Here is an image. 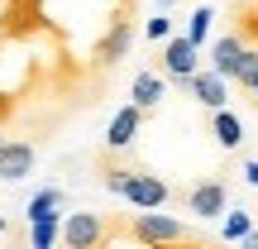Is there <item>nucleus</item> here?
Listing matches in <instances>:
<instances>
[{
    "label": "nucleus",
    "mask_w": 258,
    "mask_h": 249,
    "mask_svg": "<svg viewBox=\"0 0 258 249\" xmlns=\"http://www.w3.org/2000/svg\"><path fill=\"white\" fill-rule=\"evenodd\" d=\"M77 29L105 38L120 24L72 19V0H0V134L24 129L43 144L67 115L101 106L115 67Z\"/></svg>",
    "instance_id": "nucleus-1"
},
{
    "label": "nucleus",
    "mask_w": 258,
    "mask_h": 249,
    "mask_svg": "<svg viewBox=\"0 0 258 249\" xmlns=\"http://www.w3.org/2000/svg\"><path fill=\"white\" fill-rule=\"evenodd\" d=\"M129 235L134 244H206L211 235L191 230L186 221H177V216H158V206H134V221L120 230V221H115V240Z\"/></svg>",
    "instance_id": "nucleus-2"
},
{
    "label": "nucleus",
    "mask_w": 258,
    "mask_h": 249,
    "mask_svg": "<svg viewBox=\"0 0 258 249\" xmlns=\"http://www.w3.org/2000/svg\"><path fill=\"white\" fill-rule=\"evenodd\" d=\"M211 67H215L230 86H244V82H249V72L258 67V48L244 43V38L230 29V34H220V38L211 43Z\"/></svg>",
    "instance_id": "nucleus-3"
},
{
    "label": "nucleus",
    "mask_w": 258,
    "mask_h": 249,
    "mask_svg": "<svg viewBox=\"0 0 258 249\" xmlns=\"http://www.w3.org/2000/svg\"><path fill=\"white\" fill-rule=\"evenodd\" d=\"M172 202H182L196 221H220L225 206H230V182H225V177H196L191 187L172 192Z\"/></svg>",
    "instance_id": "nucleus-4"
},
{
    "label": "nucleus",
    "mask_w": 258,
    "mask_h": 249,
    "mask_svg": "<svg viewBox=\"0 0 258 249\" xmlns=\"http://www.w3.org/2000/svg\"><path fill=\"white\" fill-rule=\"evenodd\" d=\"M57 240H67V249H101L115 240V221L101 211H72L57 225Z\"/></svg>",
    "instance_id": "nucleus-5"
},
{
    "label": "nucleus",
    "mask_w": 258,
    "mask_h": 249,
    "mask_svg": "<svg viewBox=\"0 0 258 249\" xmlns=\"http://www.w3.org/2000/svg\"><path fill=\"white\" fill-rule=\"evenodd\" d=\"M120 196H124L129 206H167V202H172V187H167V182H163L158 173H148V168L139 163L134 173L124 177Z\"/></svg>",
    "instance_id": "nucleus-6"
},
{
    "label": "nucleus",
    "mask_w": 258,
    "mask_h": 249,
    "mask_svg": "<svg viewBox=\"0 0 258 249\" xmlns=\"http://www.w3.org/2000/svg\"><path fill=\"white\" fill-rule=\"evenodd\" d=\"M34 158H38V144L34 139H10L0 144V182H19V177L34 173Z\"/></svg>",
    "instance_id": "nucleus-7"
},
{
    "label": "nucleus",
    "mask_w": 258,
    "mask_h": 249,
    "mask_svg": "<svg viewBox=\"0 0 258 249\" xmlns=\"http://www.w3.org/2000/svg\"><path fill=\"white\" fill-rule=\"evenodd\" d=\"M182 91H191L196 101L206 106V111H220V106H230V82H225L220 72H191V77H182Z\"/></svg>",
    "instance_id": "nucleus-8"
},
{
    "label": "nucleus",
    "mask_w": 258,
    "mask_h": 249,
    "mask_svg": "<svg viewBox=\"0 0 258 249\" xmlns=\"http://www.w3.org/2000/svg\"><path fill=\"white\" fill-rule=\"evenodd\" d=\"M144 129V111H139L134 101L120 106V111L110 115V129H105V148H115V154H124L129 144H134V134Z\"/></svg>",
    "instance_id": "nucleus-9"
},
{
    "label": "nucleus",
    "mask_w": 258,
    "mask_h": 249,
    "mask_svg": "<svg viewBox=\"0 0 258 249\" xmlns=\"http://www.w3.org/2000/svg\"><path fill=\"white\" fill-rule=\"evenodd\" d=\"M196 63H201V48H196L191 38H167V48H163V72L172 77V82L191 77Z\"/></svg>",
    "instance_id": "nucleus-10"
},
{
    "label": "nucleus",
    "mask_w": 258,
    "mask_h": 249,
    "mask_svg": "<svg viewBox=\"0 0 258 249\" xmlns=\"http://www.w3.org/2000/svg\"><path fill=\"white\" fill-rule=\"evenodd\" d=\"M211 134H215V144H220L225 154H234V148L244 144V120L230 106H220V111H211Z\"/></svg>",
    "instance_id": "nucleus-11"
},
{
    "label": "nucleus",
    "mask_w": 258,
    "mask_h": 249,
    "mask_svg": "<svg viewBox=\"0 0 258 249\" xmlns=\"http://www.w3.org/2000/svg\"><path fill=\"white\" fill-rule=\"evenodd\" d=\"M62 187H43V192H34L29 196V206H24V221H62Z\"/></svg>",
    "instance_id": "nucleus-12"
},
{
    "label": "nucleus",
    "mask_w": 258,
    "mask_h": 249,
    "mask_svg": "<svg viewBox=\"0 0 258 249\" xmlns=\"http://www.w3.org/2000/svg\"><path fill=\"white\" fill-rule=\"evenodd\" d=\"M163 96H167V86H163V77H158V72H139L134 86H129V101H134L139 111H153V106H163Z\"/></svg>",
    "instance_id": "nucleus-13"
},
{
    "label": "nucleus",
    "mask_w": 258,
    "mask_h": 249,
    "mask_svg": "<svg viewBox=\"0 0 258 249\" xmlns=\"http://www.w3.org/2000/svg\"><path fill=\"white\" fill-rule=\"evenodd\" d=\"M57 225L62 221H29V244L34 249H53L57 244Z\"/></svg>",
    "instance_id": "nucleus-14"
},
{
    "label": "nucleus",
    "mask_w": 258,
    "mask_h": 249,
    "mask_svg": "<svg viewBox=\"0 0 258 249\" xmlns=\"http://www.w3.org/2000/svg\"><path fill=\"white\" fill-rule=\"evenodd\" d=\"M211 19H215V10H211V5H196V10H191V29H186V38H191L196 48H201V43H206V34H211Z\"/></svg>",
    "instance_id": "nucleus-15"
},
{
    "label": "nucleus",
    "mask_w": 258,
    "mask_h": 249,
    "mask_svg": "<svg viewBox=\"0 0 258 249\" xmlns=\"http://www.w3.org/2000/svg\"><path fill=\"white\" fill-rule=\"evenodd\" d=\"M249 230H253L249 211H230V216H225V230H220V240H244Z\"/></svg>",
    "instance_id": "nucleus-16"
},
{
    "label": "nucleus",
    "mask_w": 258,
    "mask_h": 249,
    "mask_svg": "<svg viewBox=\"0 0 258 249\" xmlns=\"http://www.w3.org/2000/svg\"><path fill=\"white\" fill-rule=\"evenodd\" d=\"M167 34H172V19H167V15H153V19H148V38H153V43H158V38H167Z\"/></svg>",
    "instance_id": "nucleus-17"
},
{
    "label": "nucleus",
    "mask_w": 258,
    "mask_h": 249,
    "mask_svg": "<svg viewBox=\"0 0 258 249\" xmlns=\"http://www.w3.org/2000/svg\"><path fill=\"white\" fill-rule=\"evenodd\" d=\"M239 91H244V96H249V106H253V111H258V67H253V72H249V82H244V86H239Z\"/></svg>",
    "instance_id": "nucleus-18"
},
{
    "label": "nucleus",
    "mask_w": 258,
    "mask_h": 249,
    "mask_svg": "<svg viewBox=\"0 0 258 249\" xmlns=\"http://www.w3.org/2000/svg\"><path fill=\"white\" fill-rule=\"evenodd\" d=\"M244 182L258 187V158H249V163H244Z\"/></svg>",
    "instance_id": "nucleus-19"
},
{
    "label": "nucleus",
    "mask_w": 258,
    "mask_h": 249,
    "mask_svg": "<svg viewBox=\"0 0 258 249\" xmlns=\"http://www.w3.org/2000/svg\"><path fill=\"white\" fill-rule=\"evenodd\" d=\"M244 249H258V230H249V235H244Z\"/></svg>",
    "instance_id": "nucleus-20"
},
{
    "label": "nucleus",
    "mask_w": 258,
    "mask_h": 249,
    "mask_svg": "<svg viewBox=\"0 0 258 249\" xmlns=\"http://www.w3.org/2000/svg\"><path fill=\"white\" fill-rule=\"evenodd\" d=\"M153 5H158V10H172V5H177V0H153Z\"/></svg>",
    "instance_id": "nucleus-21"
},
{
    "label": "nucleus",
    "mask_w": 258,
    "mask_h": 249,
    "mask_svg": "<svg viewBox=\"0 0 258 249\" xmlns=\"http://www.w3.org/2000/svg\"><path fill=\"white\" fill-rule=\"evenodd\" d=\"M5 235H10V225H5V216H0V240H5Z\"/></svg>",
    "instance_id": "nucleus-22"
}]
</instances>
